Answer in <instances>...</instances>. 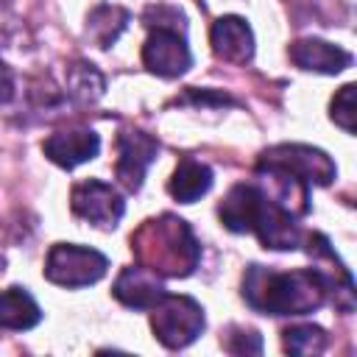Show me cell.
Returning a JSON list of instances; mask_svg holds the SVG:
<instances>
[{"instance_id": "cell-1", "label": "cell", "mask_w": 357, "mask_h": 357, "mask_svg": "<svg viewBox=\"0 0 357 357\" xmlns=\"http://www.w3.org/2000/svg\"><path fill=\"white\" fill-rule=\"evenodd\" d=\"M329 284L318 268L271 271L248 265L243 273V298L251 310L265 315H307L324 307Z\"/></svg>"}, {"instance_id": "cell-2", "label": "cell", "mask_w": 357, "mask_h": 357, "mask_svg": "<svg viewBox=\"0 0 357 357\" xmlns=\"http://www.w3.org/2000/svg\"><path fill=\"white\" fill-rule=\"evenodd\" d=\"M131 251L139 265L151 268L162 279H184L201 262V243L195 240L190 223L170 212L145 220L131 234Z\"/></svg>"}, {"instance_id": "cell-3", "label": "cell", "mask_w": 357, "mask_h": 357, "mask_svg": "<svg viewBox=\"0 0 357 357\" xmlns=\"http://www.w3.org/2000/svg\"><path fill=\"white\" fill-rule=\"evenodd\" d=\"M206 326L204 307L190 296H173L165 293L151 307V329L156 340L167 349H184L190 346Z\"/></svg>"}, {"instance_id": "cell-4", "label": "cell", "mask_w": 357, "mask_h": 357, "mask_svg": "<svg viewBox=\"0 0 357 357\" xmlns=\"http://www.w3.org/2000/svg\"><path fill=\"white\" fill-rule=\"evenodd\" d=\"M109 259L86 245L56 243L45 259V276L59 287H86L106 276Z\"/></svg>"}, {"instance_id": "cell-5", "label": "cell", "mask_w": 357, "mask_h": 357, "mask_svg": "<svg viewBox=\"0 0 357 357\" xmlns=\"http://www.w3.org/2000/svg\"><path fill=\"white\" fill-rule=\"evenodd\" d=\"M257 165H273V167H282L298 178H304L307 184H332V178L337 176V167L335 162L321 151V148H312V145H273L268 148Z\"/></svg>"}, {"instance_id": "cell-6", "label": "cell", "mask_w": 357, "mask_h": 357, "mask_svg": "<svg viewBox=\"0 0 357 357\" xmlns=\"http://www.w3.org/2000/svg\"><path fill=\"white\" fill-rule=\"evenodd\" d=\"M70 206H73V215L100 229H114L126 212L123 195L100 178L78 181L70 192Z\"/></svg>"}, {"instance_id": "cell-7", "label": "cell", "mask_w": 357, "mask_h": 357, "mask_svg": "<svg viewBox=\"0 0 357 357\" xmlns=\"http://www.w3.org/2000/svg\"><path fill=\"white\" fill-rule=\"evenodd\" d=\"M117 153L120 156L114 165V176L128 192H137L142 187L145 170L159 153V139L139 128H123L117 134Z\"/></svg>"}, {"instance_id": "cell-8", "label": "cell", "mask_w": 357, "mask_h": 357, "mask_svg": "<svg viewBox=\"0 0 357 357\" xmlns=\"http://www.w3.org/2000/svg\"><path fill=\"white\" fill-rule=\"evenodd\" d=\"M142 61L151 73L162 78H176L190 70L192 53L184 39V31L173 28H151V36L142 45Z\"/></svg>"}, {"instance_id": "cell-9", "label": "cell", "mask_w": 357, "mask_h": 357, "mask_svg": "<svg viewBox=\"0 0 357 357\" xmlns=\"http://www.w3.org/2000/svg\"><path fill=\"white\" fill-rule=\"evenodd\" d=\"M251 231L259 237L265 248H273V251H293L301 245V237H304L298 218L282 209L279 204H273L265 192H262V204H259Z\"/></svg>"}, {"instance_id": "cell-10", "label": "cell", "mask_w": 357, "mask_h": 357, "mask_svg": "<svg viewBox=\"0 0 357 357\" xmlns=\"http://www.w3.org/2000/svg\"><path fill=\"white\" fill-rule=\"evenodd\" d=\"M112 293L120 304L131 307V310H151L167 290H165V279L159 273H153L145 265H131L123 268L120 276L112 284Z\"/></svg>"}, {"instance_id": "cell-11", "label": "cell", "mask_w": 357, "mask_h": 357, "mask_svg": "<svg viewBox=\"0 0 357 357\" xmlns=\"http://www.w3.org/2000/svg\"><path fill=\"white\" fill-rule=\"evenodd\" d=\"M42 151H45V156L53 165H59L64 170H73V167H78V165H84V162H89V159L98 156L100 137L95 131H89V128L56 131V134H50L42 142Z\"/></svg>"}, {"instance_id": "cell-12", "label": "cell", "mask_w": 357, "mask_h": 357, "mask_svg": "<svg viewBox=\"0 0 357 357\" xmlns=\"http://www.w3.org/2000/svg\"><path fill=\"white\" fill-rule=\"evenodd\" d=\"M209 42H212L215 56L223 61H231V64H245L254 56V33H251L248 22L234 14L215 20Z\"/></svg>"}, {"instance_id": "cell-13", "label": "cell", "mask_w": 357, "mask_h": 357, "mask_svg": "<svg viewBox=\"0 0 357 357\" xmlns=\"http://www.w3.org/2000/svg\"><path fill=\"white\" fill-rule=\"evenodd\" d=\"M290 61L301 70H310V73H324V75H335V73H343L349 64H351V53L332 45V42H324V39H298L290 45Z\"/></svg>"}, {"instance_id": "cell-14", "label": "cell", "mask_w": 357, "mask_h": 357, "mask_svg": "<svg viewBox=\"0 0 357 357\" xmlns=\"http://www.w3.org/2000/svg\"><path fill=\"white\" fill-rule=\"evenodd\" d=\"M259 204H262V190L259 184H234L226 198L220 201L218 206V218L220 223L234 231V234H243V231H251L254 226V218L259 212Z\"/></svg>"}, {"instance_id": "cell-15", "label": "cell", "mask_w": 357, "mask_h": 357, "mask_svg": "<svg viewBox=\"0 0 357 357\" xmlns=\"http://www.w3.org/2000/svg\"><path fill=\"white\" fill-rule=\"evenodd\" d=\"M212 187V170L209 165L192 159V156H184L178 162V167L173 170L170 181H167V192L178 201V204H192L198 201L201 195H206Z\"/></svg>"}, {"instance_id": "cell-16", "label": "cell", "mask_w": 357, "mask_h": 357, "mask_svg": "<svg viewBox=\"0 0 357 357\" xmlns=\"http://www.w3.org/2000/svg\"><path fill=\"white\" fill-rule=\"evenodd\" d=\"M42 321V310L25 287H8L0 293V326L3 329H33Z\"/></svg>"}, {"instance_id": "cell-17", "label": "cell", "mask_w": 357, "mask_h": 357, "mask_svg": "<svg viewBox=\"0 0 357 357\" xmlns=\"http://www.w3.org/2000/svg\"><path fill=\"white\" fill-rule=\"evenodd\" d=\"M128 20H131V14H128L126 8L103 3V6L92 8L89 17H86V36H89L98 47H109V45H114L117 36L126 31Z\"/></svg>"}, {"instance_id": "cell-18", "label": "cell", "mask_w": 357, "mask_h": 357, "mask_svg": "<svg viewBox=\"0 0 357 357\" xmlns=\"http://www.w3.org/2000/svg\"><path fill=\"white\" fill-rule=\"evenodd\" d=\"M103 75L86 64V61H75L67 67V95L78 103H95L103 95Z\"/></svg>"}, {"instance_id": "cell-19", "label": "cell", "mask_w": 357, "mask_h": 357, "mask_svg": "<svg viewBox=\"0 0 357 357\" xmlns=\"http://www.w3.org/2000/svg\"><path fill=\"white\" fill-rule=\"evenodd\" d=\"M282 346L290 354L312 357V354H321L326 349V332L315 324H296V326H287L282 332Z\"/></svg>"}, {"instance_id": "cell-20", "label": "cell", "mask_w": 357, "mask_h": 357, "mask_svg": "<svg viewBox=\"0 0 357 357\" xmlns=\"http://www.w3.org/2000/svg\"><path fill=\"white\" fill-rule=\"evenodd\" d=\"M329 117L346 134H354V84H346L335 92V98L329 103Z\"/></svg>"}, {"instance_id": "cell-21", "label": "cell", "mask_w": 357, "mask_h": 357, "mask_svg": "<svg viewBox=\"0 0 357 357\" xmlns=\"http://www.w3.org/2000/svg\"><path fill=\"white\" fill-rule=\"evenodd\" d=\"M226 351L231 354H259L262 351V337L257 329H245V326H231L229 335L223 337Z\"/></svg>"}, {"instance_id": "cell-22", "label": "cell", "mask_w": 357, "mask_h": 357, "mask_svg": "<svg viewBox=\"0 0 357 357\" xmlns=\"http://www.w3.org/2000/svg\"><path fill=\"white\" fill-rule=\"evenodd\" d=\"M142 20H145L148 28H173V31H184L187 28L184 14L178 8H170V6H151Z\"/></svg>"}, {"instance_id": "cell-23", "label": "cell", "mask_w": 357, "mask_h": 357, "mask_svg": "<svg viewBox=\"0 0 357 357\" xmlns=\"http://www.w3.org/2000/svg\"><path fill=\"white\" fill-rule=\"evenodd\" d=\"M184 100H190V103H195V106H231L234 103V98H229V95H220V92H209V89H204V92H198V89H187V95L181 98V103Z\"/></svg>"}, {"instance_id": "cell-24", "label": "cell", "mask_w": 357, "mask_h": 357, "mask_svg": "<svg viewBox=\"0 0 357 357\" xmlns=\"http://www.w3.org/2000/svg\"><path fill=\"white\" fill-rule=\"evenodd\" d=\"M14 98V75L6 64H0V106Z\"/></svg>"}]
</instances>
